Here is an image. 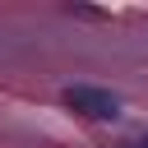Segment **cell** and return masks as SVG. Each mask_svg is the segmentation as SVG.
Returning <instances> with one entry per match:
<instances>
[{"label":"cell","instance_id":"obj_1","mask_svg":"<svg viewBox=\"0 0 148 148\" xmlns=\"http://www.w3.org/2000/svg\"><path fill=\"white\" fill-rule=\"evenodd\" d=\"M65 106H74V111H83V116H92V120H116V116H120V97L106 92V88H88V83L65 88Z\"/></svg>","mask_w":148,"mask_h":148}]
</instances>
